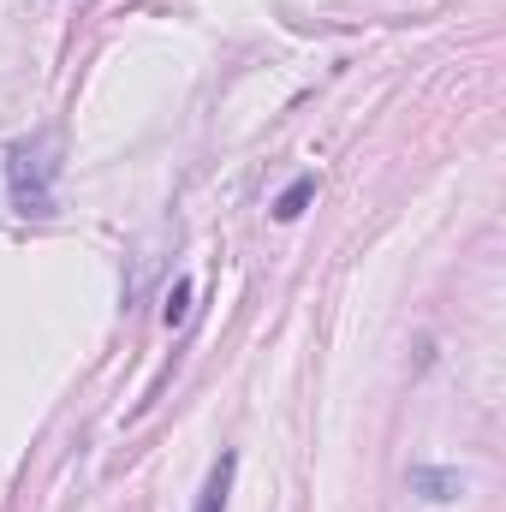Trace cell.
<instances>
[{
	"label": "cell",
	"mask_w": 506,
	"mask_h": 512,
	"mask_svg": "<svg viewBox=\"0 0 506 512\" xmlns=\"http://www.w3.org/2000/svg\"><path fill=\"white\" fill-rule=\"evenodd\" d=\"M233 477H239V459H233V453H221V459L209 465V477H203L197 507H191V512H227V501H233Z\"/></svg>",
	"instance_id": "2"
},
{
	"label": "cell",
	"mask_w": 506,
	"mask_h": 512,
	"mask_svg": "<svg viewBox=\"0 0 506 512\" xmlns=\"http://www.w3.org/2000/svg\"><path fill=\"white\" fill-rule=\"evenodd\" d=\"M60 137L42 131V137H24L6 149V197L24 221H48L54 215V173H60Z\"/></svg>",
	"instance_id": "1"
},
{
	"label": "cell",
	"mask_w": 506,
	"mask_h": 512,
	"mask_svg": "<svg viewBox=\"0 0 506 512\" xmlns=\"http://www.w3.org/2000/svg\"><path fill=\"white\" fill-rule=\"evenodd\" d=\"M310 197H316V173H304V179H292V185H286V191L274 197V221H298Z\"/></svg>",
	"instance_id": "3"
},
{
	"label": "cell",
	"mask_w": 506,
	"mask_h": 512,
	"mask_svg": "<svg viewBox=\"0 0 506 512\" xmlns=\"http://www.w3.org/2000/svg\"><path fill=\"white\" fill-rule=\"evenodd\" d=\"M411 489H417L423 501H453L465 483H459V471H411Z\"/></svg>",
	"instance_id": "4"
},
{
	"label": "cell",
	"mask_w": 506,
	"mask_h": 512,
	"mask_svg": "<svg viewBox=\"0 0 506 512\" xmlns=\"http://www.w3.org/2000/svg\"><path fill=\"white\" fill-rule=\"evenodd\" d=\"M185 304H191V280H173L167 310H161V316H167V328H173V322H185Z\"/></svg>",
	"instance_id": "5"
}]
</instances>
